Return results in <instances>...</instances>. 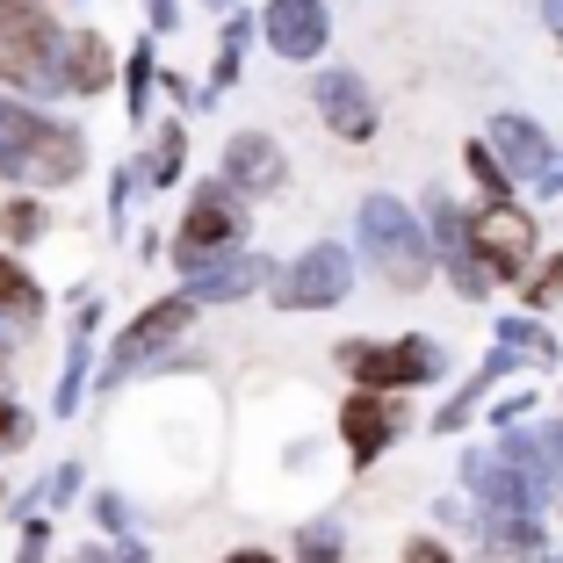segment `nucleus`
<instances>
[{
    "mask_svg": "<svg viewBox=\"0 0 563 563\" xmlns=\"http://www.w3.org/2000/svg\"><path fill=\"white\" fill-rule=\"evenodd\" d=\"M528 412H534V390H506V398H484L477 419H492V433H514Z\"/></svg>",
    "mask_w": 563,
    "mask_h": 563,
    "instance_id": "c756f323",
    "label": "nucleus"
},
{
    "mask_svg": "<svg viewBox=\"0 0 563 563\" xmlns=\"http://www.w3.org/2000/svg\"><path fill=\"white\" fill-rule=\"evenodd\" d=\"M311 101H318V123H325L340 145H376L383 109H376V87H368L354 66H318L311 73Z\"/></svg>",
    "mask_w": 563,
    "mask_h": 563,
    "instance_id": "9b49d317",
    "label": "nucleus"
},
{
    "mask_svg": "<svg viewBox=\"0 0 563 563\" xmlns=\"http://www.w3.org/2000/svg\"><path fill=\"white\" fill-rule=\"evenodd\" d=\"M470 261L484 267L492 289H520L528 267L542 261V224H534L528 202H484V210H470Z\"/></svg>",
    "mask_w": 563,
    "mask_h": 563,
    "instance_id": "423d86ee",
    "label": "nucleus"
},
{
    "mask_svg": "<svg viewBox=\"0 0 563 563\" xmlns=\"http://www.w3.org/2000/svg\"><path fill=\"white\" fill-rule=\"evenodd\" d=\"M87 174V131L66 117H44L36 101H15L0 95V181L30 188H73Z\"/></svg>",
    "mask_w": 563,
    "mask_h": 563,
    "instance_id": "f257e3e1",
    "label": "nucleus"
},
{
    "mask_svg": "<svg viewBox=\"0 0 563 563\" xmlns=\"http://www.w3.org/2000/svg\"><path fill=\"white\" fill-rule=\"evenodd\" d=\"M217 181L232 188L239 202H267L289 188V152H282L275 131H261V123H246V131L224 137V159H217Z\"/></svg>",
    "mask_w": 563,
    "mask_h": 563,
    "instance_id": "f8f14e48",
    "label": "nucleus"
},
{
    "mask_svg": "<svg viewBox=\"0 0 563 563\" xmlns=\"http://www.w3.org/2000/svg\"><path fill=\"white\" fill-rule=\"evenodd\" d=\"M419 232H427V253H433V267H441L448 282H455V297H470V303H492V282H484V267L470 261V210L455 196H448L441 181H427V196H419Z\"/></svg>",
    "mask_w": 563,
    "mask_h": 563,
    "instance_id": "6e6552de",
    "label": "nucleus"
},
{
    "mask_svg": "<svg viewBox=\"0 0 563 563\" xmlns=\"http://www.w3.org/2000/svg\"><path fill=\"white\" fill-rule=\"evenodd\" d=\"M145 22H152V36L181 30V0H145Z\"/></svg>",
    "mask_w": 563,
    "mask_h": 563,
    "instance_id": "e433bc0d",
    "label": "nucleus"
},
{
    "mask_svg": "<svg viewBox=\"0 0 563 563\" xmlns=\"http://www.w3.org/2000/svg\"><path fill=\"white\" fill-rule=\"evenodd\" d=\"M30 433H36V419L22 412L15 398H0V448H22V441H30Z\"/></svg>",
    "mask_w": 563,
    "mask_h": 563,
    "instance_id": "f704fd0d",
    "label": "nucleus"
},
{
    "mask_svg": "<svg viewBox=\"0 0 563 563\" xmlns=\"http://www.w3.org/2000/svg\"><path fill=\"white\" fill-rule=\"evenodd\" d=\"M556 44H563V36H556Z\"/></svg>",
    "mask_w": 563,
    "mask_h": 563,
    "instance_id": "49530a36",
    "label": "nucleus"
},
{
    "mask_svg": "<svg viewBox=\"0 0 563 563\" xmlns=\"http://www.w3.org/2000/svg\"><path fill=\"white\" fill-rule=\"evenodd\" d=\"M101 563H152V549L137 542V534H123L117 549H101Z\"/></svg>",
    "mask_w": 563,
    "mask_h": 563,
    "instance_id": "4c0bfd02",
    "label": "nucleus"
},
{
    "mask_svg": "<svg viewBox=\"0 0 563 563\" xmlns=\"http://www.w3.org/2000/svg\"><path fill=\"white\" fill-rule=\"evenodd\" d=\"M44 224H51V210L36 196H15L8 210H0V239L8 246H30V239H44Z\"/></svg>",
    "mask_w": 563,
    "mask_h": 563,
    "instance_id": "c85d7f7f",
    "label": "nucleus"
},
{
    "mask_svg": "<svg viewBox=\"0 0 563 563\" xmlns=\"http://www.w3.org/2000/svg\"><path fill=\"white\" fill-rule=\"evenodd\" d=\"M520 368H528V362H520V354L492 347V354H484V368H477V376H463V383H455V390H448V405H433L427 433H441V441H448V433H463L470 419L484 412V398H492V390H498V383H506V376H520Z\"/></svg>",
    "mask_w": 563,
    "mask_h": 563,
    "instance_id": "a211bd4d",
    "label": "nucleus"
},
{
    "mask_svg": "<svg viewBox=\"0 0 563 563\" xmlns=\"http://www.w3.org/2000/svg\"><path fill=\"white\" fill-rule=\"evenodd\" d=\"M332 362L354 376V390L376 398H405V390H433L448 383V347L433 332H398V340H340Z\"/></svg>",
    "mask_w": 563,
    "mask_h": 563,
    "instance_id": "20e7f679",
    "label": "nucleus"
},
{
    "mask_svg": "<svg viewBox=\"0 0 563 563\" xmlns=\"http://www.w3.org/2000/svg\"><path fill=\"white\" fill-rule=\"evenodd\" d=\"M80 477H87L80 463H58V470L44 477V506H73V498H80Z\"/></svg>",
    "mask_w": 563,
    "mask_h": 563,
    "instance_id": "72a5a7b5",
    "label": "nucleus"
},
{
    "mask_svg": "<svg viewBox=\"0 0 563 563\" xmlns=\"http://www.w3.org/2000/svg\"><path fill=\"white\" fill-rule=\"evenodd\" d=\"M0 376H8V347H0Z\"/></svg>",
    "mask_w": 563,
    "mask_h": 563,
    "instance_id": "37998d69",
    "label": "nucleus"
},
{
    "mask_svg": "<svg viewBox=\"0 0 563 563\" xmlns=\"http://www.w3.org/2000/svg\"><path fill=\"white\" fill-rule=\"evenodd\" d=\"M520 303H528V318H549L563 303V246L549 253V261L528 267V282H520Z\"/></svg>",
    "mask_w": 563,
    "mask_h": 563,
    "instance_id": "a878e982",
    "label": "nucleus"
},
{
    "mask_svg": "<svg viewBox=\"0 0 563 563\" xmlns=\"http://www.w3.org/2000/svg\"><path fill=\"white\" fill-rule=\"evenodd\" d=\"M131 196H137V166H117L109 174V224L123 232V217H131Z\"/></svg>",
    "mask_w": 563,
    "mask_h": 563,
    "instance_id": "473e14b6",
    "label": "nucleus"
},
{
    "mask_svg": "<svg viewBox=\"0 0 563 563\" xmlns=\"http://www.w3.org/2000/svg\"><path fill=\"white\" fill-rule=\"evenodd\" d=\"M95 325H101V297H80V303H73L66 368H58V390H51V412H58V419L80 412V390H87V376H95Z\"/></svg>",
    "mask_w": 563,
    "mask_h": 563,
    "instance_id": "6ab92c4d",
    "label": "nucleus"
},
{
    "mask_svg": "<svg viewBox=\"0 0 563 563\" xmlns=\"http://www.w3.org/2000/svg\"><path fill=\"white\" fill-rule=\"evenodd\" d=\"M15 563H51V520H22V542H15Z\"/></svg>",
    "mask_w": 563,
    "mask_h": 563,
    "instance_id": "2f4dec72",
    "label": "nucleus"
},
{
    "mask_svg": "<svg viewBox=\"0 0 563 563\" xmlns=\"http://www.w3.org/2000/svg\"><path fill=\"white\" fill-rule=\"evenodd\" d=\"M477 542H484V556H520V563H542L556 549L534 514H477Z\"/></svg>",
    "mask_w": 563,
    "mask_h": 563,
    "instance_id": "aec40b11",
    "label": "nucleus"
},
{
    "mask_svg": "<svg viewBox=\"0 0 563 563\" xmlns=\"http://www.w3.org/2000/svg\"><path fill=\"white\" fill-rule=\"evenodd\" d=\"M196 325V303L174 289V297H159V303H145V311L131 318V325L109 340V362H101V390H117V383H131L137 368H152L159 354H174V340Z\"/></svg>",
    "mask_w": 563,
    "mask_h": 563,
    "instance_id": "1a4fd4ad",
    "label": "nucleus"
},
{
    "mask_svg": "<svg viewBox=\"0 0 563 563\" xmlns=\"http://www.w3.org/2000/svg\"><path fill=\"white\" fill-rule=\"evenodd\" d=\"M463 166H470V181L484 188V202H514V174L492 159V145H484V137H470V145H463Z\"/></svg>",
    "mask_w": 563,
    "mask_h": 563,
    "instance_id": "cd10ccee",
    "label": "nucleus"
},
{
    "mask_svg": "<svg viewBox=\"0 0 563 563\" xmlns=\"http://www.w3.org/2000/svg\"><path fill=\"white\" fill-rule=\"evenodd\" d=\"M253 36L289 66H318L332 44V0H261L253 8Z\"/></svg>",
    "mask_w": 563,
    "mask_h": 563,
    "instance_id": "9d476101",
    "label": "nucleus"
},
{
    "mask_svg": "<svg viewBox=\"0 0 563 563\" xmlns=\"http://www.w3.org/2000/svg\"><path fill=\"white\" fill-rule=\"evenodd\" d=\"M137 166V188H145V196H159V188H174L188 174V123L174 117V123H159V131H152V152L145 159H131Z\"/></svg>",
    "mask_w": 563,
    "mask_h": 563,
    "instance_id": "4be33fe9",
    "label": "nucleus"
},
{
    "mask_svg": "<svg viewBox=\"0 0 563 563\" xmlns=\"http://www.w3.org/2000/svg\"><path fill=\"white\" fill-rule=\"evenodd\" d=\"M202 8H210V15H239V8H246V0H202Z\"/></svg>",
    "mask_w": 563,
    "mask_h": 563,
    "instance_id": "79ce46f5",
    "label": "nucleus"
},
{
    "mask_svg": "<svg viewBox=\"0 0 563 563\" xmlns=\"http://www.w3.org/2000/svg\"><path fill=\"white\" fill-rule=\"evenodd\" d=\"M117 87V44L101 30H66V51H58V95H109Z\"/></svg>",
    "mask_w": 563,
    "mask_h": 563,
    "instance_id": "f3484780",
    "label": "nucleus"
},
{
    "mask_svg": "<svg viewBox=\"0 0 563 563\" xmlns=\"http://www.w3.org/2000/svg\"><path fill=\"white\" fill-rule=\"evenodd\" d=\"M0 498H8V484H0Z\"/></svg>",
    "mask_w": 563,
    "mask_h": 563,
    "instance_id": "a18cd8bd",
    "label": "nucleus"
},
{
    "mask_svg": "<svg viewBox=\"0 0 563 563\" xmlns=\"http://www.w3.org/2000/svg\"><path fill=\"white\" fill-rule=\"evenodd\" d=\"M267 282H275V261H267V253H232V261H217V267H202V275H188L181 282V297L196 303H246V297H261Z\"/></svg>",
    "mask_w": 563,
    "mask_h": 563,
    "instance_id": "dca6fc26",
    "label": "nucleus"
},
{
    "mask_svg": "<svg viewBox=\"0 0 563 563\" xmlns=\"http://www.w3.org/2000/svg\"><path fill=\"white\" fill-rule=\"evenodd\" d=\"M455 477H463V498L477 506V514H534V520H542V506H549V492H534L520 470L498 463L492 448H463Z\"/></svg>",
    "mask_w": 563,
    "mask_h": 563,
    "instance_id": "4468645a",
    "label": "nucleus"
},
{
    "mask_svg": "<svg viewBox=\"0 0 563 563\" xmlns=\"http://www.w3.org/2000/svg\"><path fill=\"white\" fill-rule=\"evenodd\" d=\"M542 22H549V30L563 36V0H542Z\"/></svg>",
    "mask_w": 563,
    "mask_h": 563,
    "instance_id": "ea45409f",
    "label": "nucleus"
},
{
    "mask_svg": "<svg viewBox=\"0 0 563 563\" xmlns=\"http://www.w3.org/2000/svg\"><path fill=\"white\" fill-rule=\"evenodd\" d=\"M58 51L66 22L44 0H0V87H15V101L58 95Z\"/></svg>",
    "mask_w": 563,
    "mask_h": 563,
    "instance_id": "7ed1b4c3",
    "label": "nucleus"
},
{
    "mask_svg": "<svg viewBox=\"0 0 563 563\" xmlns=\"http://www.w3.org/2000/svg\"><path fill=\"white\" fill-rule=\"evenodd\" d=\"M506 470H520V477L534 484V492H549L556 498V470H549V448H542V433H528V427H514V433H498V448H492Z\"/></svg>",
    "mask_w": 563,
    "mask_h": 563,
    "instance_id": "b1692460",
    "label": "nucleus"
},
{
    "mask_svg": "<svg viewBox=\"0 0 563 563\" xmlns=\"http://www.w3.org/2000/svg\"><path fill=\"white\" fill-rule=\"evenodd\" d=\"M492 347L520 354V362H528V368H556V362H563V332L549 325V318L506 311V318H492Z\"/></svg>",
    "mask_w": 563,
    "mask_h": 563,
    "instance_id": "412c9836",
    "label": "nucleus"
},
{
    "mask_svg": "<svg viewBox=\"0 0 563 563\" xmlns=\"http://www.w3.org/2000/svg\"><path fill=\"white\" fill-rule=\"evenodd\" d=\"M405 427H412L405 398H376V390H354V398L340 405V441H347V463H354V470H376L383 455L405 441Z\"/></svg>",
    "mask_w": 563,
    "mask_h": 563,
    "instance_id": "ddd939ff",
    "label": "nucleus"
},
{
    "mask_svg": "<svg viewBox=\"0 0 563 563\" xmlns=\"http://www.w3.org/2000/svg\"><path fill=\"white\" fill-rule=\"evenodd\" d=\"M484 145H492V159L514 174V188H520V181H534L542 166H556V152H563L556 137H549L542 123L528 117V109H498L492 131H484Z\"/></svg>",
    "mask_w": 563,
    "mask_h": 563,
    "instance_id": "2eb2a0df",
    "label": "nucleus"
},
{
    "mask_svg": "<svg viewBox=\"0 0 563 563\" xmlns=\"http://www.w3.org/2000/svg\"><path fill=\"white\" fill-rule=\"evenodd\" d=\"M95 520H101V534L123 542V534H131V498L123 492H95Z\"/></svg>",
    "mask_w": 563,
    "mask_h": 563,
    "instance_id": "7c9ffc66",
    "label": "nucleus"
},
{
    "mask_svg": "<svg viewBox=\"0 0 563 563\" xmlns=\"http://www.w3.org/2000/svg\"><path fill=\"white\" fill-rule=\"evenodd\" d=\"M224 563H275V556H267V549H232Z\"/></svg>",
    "mask_w": 563,
    "mask_h": 563,
    "instance_id": "a19ab883",
    "label": "nucleus"
},
{
    "mask_svg": "<svg viewBox=\"0 0 563 563\" xmlns=\"http://www.w3.org/2000/svg\"><path fill=\"white\" fill-rule=\"evenodd\" d=\"M0 311L15 318V325H36V318H44V282H36L15 253H0Z\"/></svg>",
    "mask_w": 563,
    "mask_h": 563,
    "instance_id": "393cba45",
    "label": "nucleus"
},
{
    "mask_svg": "<svg viewBox=\"0 0 563 563\" xmlns=\"http://www.w3.org/2000/svg\"><path fill=\"white\" fill-rule=\"evenodd\" d=\"M297 563H347V528L340 520H303L297 528Z\"/></svg>",
    "mask_w": 563,
    "mask_h": 563,
    "instance_id": "bb28decb",
    "label": "nucleus"
},
{
    "mask_svg": "<svg viewBox=\"0 0 563 563\" xmlns=\"http://www.w3.org/2000/svg\"><path fill=\"white\" fill-rule=\"evenodd\" d=\"M354 267H368V275L383 282V289H398V297H419L441 267H433L427 253V232H419V217L405 196H390V188H376V196H362V210H354Z\"/></svg>",
    "mask_w": 563,
    "mask_h": 563,
    "instance_id": "f03ea898",
    "label": "nucleus"
},
{
    "mask_svg": "<svg viewBox=\"0 0 563 563\" xmlns=\"http://www.w3.org/2000/svg\"><path fill=\"white\" fill-rule=\"evenodd\" d=\"M534 196H549V202L563 196V152H556V166H542V174H534Z\"/></svg>",
    "mask_w": 563,
    "mask_h": 563,
    "instance_id": "58836bf2",
    "label": "nucleus"
},
{
    "mask_svg": "<svg viewBox=\"0 0 563 563\" xmlns=\"http://www.w3.org/2000/svg\"><path fill=\"white\" fill-rule=\"evenodd\" d=\"M267 297H275V311H332V303H347L354 297V246H340V239L303 246L289 267H275Z\"/></svg>",
    "mask_w": 563,
    "mask_h": 563,
    "instance_id": "0eeeda50",
    "label": "nucleus"
},
{
    "mask_svg": "<svg viewBox=\"0 0 563 563\" xmlns=\"http://www.w3.org/2000/svg\"><path fill=\"white\" fill-rule=\"evenodd\" d=\"M542 563H563V556H556V549H549V556H542Z\"/></svg>",
    "mask_w": 563,
    "mask_h": 563,
    "instance_id": "c03bdc74",
    "label": "nucleus"
},
{
    "mask_svg": "<svg viewBox=\"0 0 563 563\" xmlns=\"http://www.w3.org/2000/svg\"><path fill=\"white\" fill-rule=\"evenodd\" d=\"M398 563H455V549H448L441 534H412V542L398 549Z\"/></svg>",
    "mask_w": 563,
    "mask_h": 563,
    "instance_id": "c9c22d12",
    "label": "nucleus"
},
{
    "mask_svg": "<svg viewBox=\"0 0 563 563\" xmlns=\"http://www.w3.org/2000/svg\"><path fill=\"white\" fill-rule=\"evenodd\" d=\"M246 239H253L246 202H239L224 181H202L196 196H188V210H181V224H174V239H166V253H174V267H181V282H188V275H202V267H217V261H232V253H246Z\"/></svg>",
    "mask_w": 563,
    "mask_h": 563,
    "instance_id": "39448f33",
    "label": "nucleus"
},
{
    "mask_svg": "<svg viewBox=\"0 0 563 563\" xmlns=\"http://www.w3.org/2000/svg\"><path fill=\"white\" fill-rule=\"evenodd\" d=\"M117 80H123V117L145 131V123H152V95H159V51H152V36H137V44L123 51Z\"/></svg>",
    "mask_w": 563,
    "mask_h": 563,
    "instance_id": "5701e85b",
    "label": "nucleus"
}]
</instances>
